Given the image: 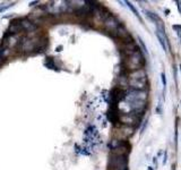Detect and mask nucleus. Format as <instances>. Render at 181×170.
I'll return each instance as SVG.
<instances>
[{
  "label": "nucleus",
  "instance_id": "9",
  "mask_svg": "<svg viewBox=\"0 0 181 170\" xmlns=\"http://www.w3.org/2000/svg\"><path fill=\"white\" fill-rule=\"evenodd\" d=\"M174 30H179V32H181V25H173Z\"/></svg>",
  "mask_w": 181,
  "mask_h": 170
},
{
  "label": "nucleus",
  "instance_id": "13",
  "mask_svg": "<svg viewBox=\"0 0 181 170\" xmlns=\"http://www.w3.org/2000/svg\"><path fill=\"white\" fill-rule=\"evenodd\" d=\"M0 58H1V53H0Z\"/></svg>",
  "mask_w": 181,
  "mask_h": 170
},
{
  "label": "nucleus",
  "instance_id": "11",
  "mask_svg": "<svg viewBox=\"0 0 181 170\" xmlns=\"http://www.w3.org/2000/svg\"><path fill=\"white\" fill-rule=\"evenodd\" d=\"M62 46H60V47H57V51H61V50H62Z\"/></svg>",
  "mask_w": 181,
  "mask_h": 170
},
{
  "label": "nucleus",
  "instance_id": "10",
  "mask_svg": "<svg viewBox=\"0 0 181 170\" xmlns=\"http://www.w3.org/2000/svg\"><path fill=\"white\" fill-rule=\"evenodd\" d=\"M36 4H39V1H34V2H31V4H30V6H35Z\"/></svg>",
  "mask_w": 181,
  "mask_h": 170
},
{
  "label": "nucleus",
  "instance_id": "12",
  "mask_svg": "<svg viewBox=\"0 0 181 170\" xmlns=\"http://www.w3.org/2000/svg\"><path fill=\"white\" fill-rule=\"evenodd\" d=\"M148 170H153V168H152V167H148Z\"/></svg>",
  "mask_w": 181,
  "mask_h": 170
},
{
  "label": "nucleus",
  "instance_id": "14",
  "mask_svg": "<svg viewBox=\"0 0 181 170\" xmlns=\"http://www.w3.org/2000/svg\"><path fill=\"white\" fill-rule=\"evenodd\" d=\"M180 71H181V65H180Z\"/></svg>",
  "mask_w": 181,
  "mask_h": 170
},
{
  "label": "nucleus",
  "instance_id": "5",
  "mask_svg": "<svg viewBox=\"0 0 181 170\" xmlns=\"http://www.w3.org/2000/svg\"><path fill=\"white\" fill-rule=\"evenodd\" d=\"M156 36H158V41H160V44H161V47L163 48V50L164 51H167V44H165V40L163 39V36L161 35V33H156ZM165 36V35H164Z\"/></svg>",
  "mask_w": 181,
  "mask_h": 170
},
{
  "label": "nucleus",
  "instance_id": "1",
  "mask_svg": "<svg viewBox=\"0 0 181 170\" xmlns=\"http://www.w3.org/2000/svg\"><path fill=\"white\" fill-rule=\"evenodd\" d=\"M145 65L144 56L140 52L139 48L137 50H135L133 53H130L126 58V68L129 69L130 71H137V69H142Z\"/></svg>",
  "mask_w": 181,
  "mask_h": 170
},
{
  "label": "nucleus",
  "instance_id": "2",
  "mask_svg": "<svg viewBox=\"0 0 181 170\" xmlns=\"http://www.w3.org/2000/svg\"><path fill=\"white\" fill-rule=\"evenodd\" d=\"M120 26V23L117 20L116 17H113L112 15H108L107 17L104 18V27L107 28L108 31L110 32H114L118 30V27Z\"/></svg>",
  "mask_w": 181,
  "mask_h": 170
},
{
  "label": "nucleus",
  "instance_id": "7",
  "mask_svg": "<svg viewBox=\"0 0 181 170\" xmlns=\"http://www.w3.org/2000/svg\"><path fill=\"white\" fill-rule=\"evenodd\" d=\"M138 40H139L140 46L143 47V51H144L145 53H146V55H148V51H147V48H146V46H145V43L143 42V40H142V39H140V38H138Z\"/></svg>",
  "mask_w": 181,
  "mask_h": 170
},
{
  "label": "nucleus",
  "instance_id": "3",
  "mask_svg": "<svg viewBox=\"0 0 181 170\" xmlns=\"http://www.w3.org/2000/svg\"><path fill=\"white\" fill-rule=\"evenodd\" d=\"M127 78H129V80H145L146 78V71H144V68L130 71Z\"/></svg>",
  "mask_w": 181,
  "mask_h": 170
},
{
  "label": "nucleus",
  "instance_id": "6",
  "mask_svg": "<svg viewBox=\"0 0 181 170\" xmlns=\"http://www.w3.org/2000/svg\"><path fill=\"white\" fill-rule=\"evenodd\" d=\"M125 4H126V5H127V6H128V7H129L130 10H131V11L134 13L135 16H137V17H138V18H139L140 20H142V18H140V15L138 14V10H137V9H136V8H135L134 5H131V2H129V1H125Z\"/></svg>",
  "mask_w": 181,
  "mask_h": 170
},
{
  "label": "nucleus",
  "instance_id": "8",
  "mask_svg": "<svg viewBox=\"0 0 181 170\" xmlns=\"http://www.w3.org/2000/svg\"><path fill=\"white\" fill-rule=\"evenodd\" d=\"M161 80H162L163 86H167V77H165V74H164V73L161 74Z\"/></svg>",
  "mask_w": 181,
  "mask_h": 170
},
{
  "label": "nucleus",
  "instance_id": "15",
  "mask_svg": "<svg viewBox=\"0 0 181 170\" xmlns=\"http://www.w3.org/2000/svg\"><path fill=\"white\" fill-rule=\"evenodd\" d=\"M173 170H174V169H173Z\"/></svg>",
  "mask_w": 181,
  "mask_h": 170
},
{
  "label": "nucleus",
  "instance_id": "4",
  "mask_svg": "<svg viewBox=\"0 0 181 170\" xmlns=\"http://www.w3.org/2000/svg\"><path fill=\"white\" fill-rule=\"evenodd\" d=\"M144 13L146 14V16L148 17L152 22H154V23H160L161 22V19H160V17H158L156 14H154V13H151V11H148V10H144Z\"/></svg>",
  "mask_w": 181,
  "mask_h": 170
}]
</instances>
